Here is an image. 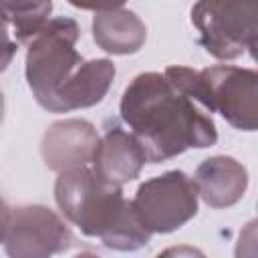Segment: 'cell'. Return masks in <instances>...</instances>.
<instances>
[{
    "mask_svg": "<svg viewBox=\"0 0 258 258\" xmlns=\"http://www.w3.org/2000/svg\"><path fill=\"white\" fill-rule=\"evenodd\" d=\"M119 115L139 139L149 163H163L191 147L206 149L218 141L212 113L163 73L133 77L121 95Z\"/></svg>",
    "mask_w": 258,
    "mask_h": 258,
    "instance_id": "1",
    "label": "cell"
},
{
    "mask_svg": "<svg viewBox=\"0 0 258 258\" xmlns=\"http://www.w3.org/2000/svg\"><path fill=\"white\" fill-rule=\"evenodd\" d=\"M54 202L69 224L89 238H99L109 250L135 252L151 240L131 200L123 196V187L107 181L89 165L58 173Z\"/></svg>",
    "mask_w": 258,
    "mask_h": 258,
    "instance_id": "2",
    "label": "cell"
},
{
    "mask_svg": "<svg viewBox=\"0 0 258 258\" xmlns=\"http://www.w3.org/2000/svg\"><path fill=\"white\" fill-rule=\"evenodd\" d=\"M81 28L69 16L50 18L28 42L24 58V77L34 101L50 113L58 93L83 64L77 50Z\"/></svg>",
    "mask_w": 258,
    "mask_h": 258,
    "instance_id": "3",
    "label": "cell"
},
{
    "mask_svg": "<svg viewBox=\"0 0 258 258\" xmlns=\"http://www.w3.org/2000/svg\"><path fill=\"white\" fill-rule=\"evenodd\" d=\"M189 20L200 46L218 60H236L256 50V0H198Z\"/></svg>",
    "mask_w": 258,
    "mask_h": 258,
    "instance_id": "4",
    "label": "cell"
},
{
    "mask_svg": "<svg viewBox=\"0 0 258 258\" xmlns=\"http://www.w3.org/2000/svg\"><path fill=\"white\" fill-rule=\"evenodd\" d=\"M198 187L181 169H169L143 181L131 204L141 226L153 234H171L198 214Z\"/></svg>",
    "mask_w": 258,
    "mask_h": 258,
    "instance_id": "5",
    "label": "cell"
},
{
    "mask_svg": "<svg viewBox=\"0 0 258 258\" xmlns=\"http://www.w3.org/2000/svg\"><path fill=\"white\" fill-rule=\"evenodd\" d=\"M210 113H220L238 131L258 127V73L234 64H214L200 71Z\"/></svg>",
    "mask_w": 258,
    "mask_h": 258,
    "instance_id": "6",
    "label": "cell"
},
{
    "mask_svg": "<svg viewBox=\"0 0 258 258\" xmlns=\"http://www.w3.org/2000/svg\"><path fill=\"white\" fill-rule=\"evenodd\" d=\"M75 236L67 222L48 206L26 204L10 210L4 250L14 258H46L67 252Z\"/></svg>",
    "mask_w": 258,
    "mask_h": 258,
    "instance_id": "7",
    "label": "cell"
},
{
    "mask_svg": "<svg viewBox=\"0 0 258 258\" xmlns=\"http://www.w3.org/2000/svg\"><path fill=\"white\" fill-rule=\"evenodd\" d=\"M99 143L97 127L87 119L54 121L42 135L40 155L44 165L54 171H67L91 165L95 147Z\"/></svg>",
    "mask_w": 258,
    "mask_h": 258,
    "instance_id": "8",
    "label": "cell"
},
{
    "mask_svg": "<svg viewBox=\"0 0 258 258\" xmlns=\"http://www.w3.org/2000/svg\"><path fill=\"white\" fill-rule=\"evenodd\" d=\"M147 163L145 149L139 139L117 125L109 127L95 147L91 167L111 183L123 185L139 177L143 165Z\"/></svg>",
    "mask_w": 258,
    "mask_h": 258,
    "instance_id": "9",
    "label": "cell"
},
{
    "mask_svg": "<svg viewBox=\"0 0 258 258\" xmlns=\"http://www.w3.org/2000/svg\"><path fill=\"white\" fill-rule=\"evenodd\" d=\"M198 196L214 210L236 206L248 189V169L232 155H212L194 173Z\"/></svg>",
    "mask_w": 258,
    "mask_h": 258,
    "instance_id": "10",
    "label": "cell"
},
{
    "mask_svg": "<svg viewBox=\"0 0 258 258\" xmlns=\"http://www.w3.org/2000/svg\"><path fill=\"white\" fill-rule=\"evenodd\" d=\"M115 75V62L109 58L83 60V64L75 71L71 81L58 93L50 113H71L77 109L95 107L109 93Z\"/></svg>",
    "mask_w": 258,
    "mask_h": 258,
    "instance_id": "11",
    "label": "cell"
},
{
    "mask_svg": "<svg viewBox=\"0 0 258 258\" xmlns=\"http://www.w3.org/2000/svg\"><path fill=\"white\" fill-rule=\"evenodd\" d=\"M91 32L95 44L117 56L135 54L143 48L147 40V26L145 22L127 8H113L95 12L91 22Z\"/></svg>",
    "mask_w": 258,
    "mask_h": 258,
    "instance_id": "12",
    "label": "cell"
},
{
    "mask_svg": "<svg viewBox=\"0 0 258 258\" xmlns=\"http://www.w3.org/2000/svg\"><path fill=\"white\" fill-rule=\"evenodd\" d=\"M52 0H0V14L14 30L16 42H28L50 18Z\"/></svg>",
    "mask_w": 258,
    "mask_h": 258,
    "instance_id": "13",
    "label": "cell"
},
{
    "mask_svg": "<svg viewBox=\"0 0 258 258\" xmlns=\"http://www.w3.org/2000/svg\"><path fill=\"white\" fill-rule=\"evenodd\" d=\"M18 50V44L16 40H12L10 36V24L8 20L0 14V75L10 67L14 54Z\"/></svg>",
    "mask_w": 258,
    "mask_h": 258,
    "instance_id": "14",
    "label": "cell"
},
{
    "mask_svg": "<svg viewBox=\"0 0 258 258\" xmlns=\"http://www.w3.org/2000/svg\"><path fill=\"white\" fill-rule=\"evenodd\" d=\"M71 6L79 10H91V12H103V10H113L121 8L127 0H67Z\"/></svg>",
    "mask_w": 258,
    "mask_h": 258,
    "instance_id": "15",
    "label": "cell"
},
{
    "mask_svg": "<svg viewBox=\"0 0 258 258\" xmlns=\"http://www.w3.org/2000/svg\"><path fill=\"white\" fill-rule=\"evenodd\" d=\"M10 210H12V208H8V204H6L4 198L0 196V244L4 242V236H6V230H8Z\"/></svg>",
    "mask_w": 258,
    "mask_h": 258,
    "instance_id": "16",
    "label": "cell"
},
{
    "mask_svg": "<svg viewBox=\"0 0 258 258\" xmlns=\"http://www.w3.org/2000/svg\"><path fill=\"white\" fill-rule=\"evenodd\" d=\"M4 111H6V103H4V95H2V91H0V125H2V121H4Z\"/></svg>",
    "mask_w": 258,
    "mask_h": 258,
    "instance_id": "17",
    "label": "cell"
}]
</instances>
